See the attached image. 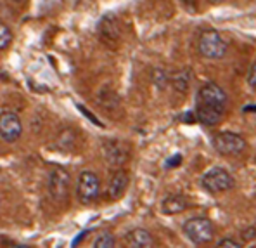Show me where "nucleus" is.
<instances>
[{
    "label": "nucleus",
    "instance_id": "f257e3e1",
    "mask_svg": "<svg viewBox=\"0 0 256 248\" xmlns=\"http://www.w3.org/2000/svg\"><path fill=\"white\" fill-rule=\"evenodd\" d=\"M184 232L194 245H206L213 239L214 227L206 217H192L184 224Z\"/></svg>",
    "mask_w": 256,
    "mask_h": 248
},
{
    "label": "nucleus",
    "instance_id": "f03ea898",
    "mask_svg": "<svg viewBox=\"0 0 256 248\" xmlns=\"http://www.w3.org/2000/svg\"><path fill=\"white\" fill-rule=\"evenodd\" d=\"M201 186L204 187L208 193L218 194V193H225V191L232 189V187L236 186V180L225 168L214 167L201 177Z\"/></svg>",
    "mask_w": 256,
    "mask_h": 248
},
{
    "label": "nucleus",
    "instance_id": "7ed1b4c3",
    "mask_svg": "<svg viewBox=\"0 0 256 248\" xmlns=\"http://www.w3.org/2000/svg\"><path fill=\"white\" fill-rule=\"evenodd\" d=\"M199 52L208 59H222L227 54V42L214 30H208L199 39Z\"/></svg>",
    "mask_w": 256,
    "mask_h": 248
},
{
    "label": "nucleus",
    "instance_id": "20e7f679",
    "mask_svg": "<svg viewBox=\"0 0 256 248\" xmlns=\"http://www.w3.org/2000/svg\"><path fill=\"white\" fill-rule=\"evenodd\" d=\"M213 146L220 155L224 156H236L240 155L248 148V142L234 132H220L213 137Z\"/></svg>",
    "mask_w": 256,
    "mask_h": 248
},
{
    "label": "nucleus",
    "instance_id": "39448f33",
    "mask_svg": "<svg viewBox=\"0 0 256 248\" xmlns=\"http://www.w3.org/2000/svg\"><path fill=\"white\" fill-rule=\"evenodd\" d=\"M47 186L52 200L58 203H64L68 200V194H70V174L61 167L52 168L50 174H48Z\"/></svg>",
    "mask_w": 256,
    "mask_h": 248
},
{
    "label": "nucleus",
    "instance_id": "423d86ee",
    "mask_svg": "<svg viewBox=\"0 0 256 248\" xmlns=\"http://www.w3.org/2000/svg\"><path fill=\"white\" fill-rule=\"evenodd\" d=\"M78 200L82 203H92L99 198L100 194V180L94 172L85 170L78 177V186H76Z\"/></svg>",
    "mask_w": 256,
    "mask_h": 248
},
{
    "label": "nucleus",
    "instance_id": "0eeeda50",
    "mask_svg": "<svg viewBox=\"0 0 256 248\" xmlns=\"http://www.w3.org/2000/svg\"><path fill=\"white\" fill-rule=\"evenodd\" d=\"M22 125L16 113L4 111L0 113V137L6 142H14L21 137Z\"/></svg>",
    "mask_w": 256,
    "mask_h": 248
},
{
    "label": "nucleus",
    "instance_id": "6e6552de",
    "mask_svg": "<svg viewBox=\"0 0 256 248\" xmlns=\"http://www.w3.org/2000/svg\"><path fill=\"white\" fill-rule=\"evenodd\" d=\"M198 103L199 104H210V106L225 108L227 106V94L225 90L214 82L204 84L198 92Z\"/></svg>",
    "mask_w": 256,
    "mask_h": 248
},
{
    "label": "nucleus",
    "instance_id": "1a4fd4ad",
    "mask_svg": "<svg viewBox=\"0 0 256 248\" xmlns=\"http://www.w3.org/2000/svg\"><path fill=\"white\" fill-rule=\"evenodd\" d=\"M104 156L109 161V165L112 167H120L128 160L130 153L128 148L125 146V142L122 141H106L104 142Z\"/></svg>",
    "mask_w": 256,
    "mask_h": 248
},
{
    "label": "nucleus",
    "instance_id": "9d476101",
    "mask_svg": "<svg viewBox=\"0 0 256 248\" xmlns=\"http://www.w3.org/2000/svg\"><path fill=\"white\" fill-rule=\"evenodd\" d=\"M126 248H154V238L148 229L135 227L125 234Z\"/></svg>",
    "mask_w": 256,
    "mask_h": 248
},
{
    "label": "nucleus",
    "instance_id": "9b49d317",
    "mask_svg": "<svg viewBox=\"0 0 256 248\" xmlns=\"http://www.w3.org/2000/svg\"><path fill=\"white\" fill-rule=\"evenodd\" d=\"M225 108L210 106V104H196V120L204 125H216L224 118Z\"/></svg>",
    "mask_w": 256,
    "mask_h": 248
},
{
    "label": "nucleus",
    "instance_id": "f8f14e48",
    "mask_svg": "<svg viewBox=\"0 0 256 248\" xmlns=\"http://www.w3.org/2000/svg\"><path fill=\"white\" fill-rule=\"evenodd\" d=\"M128 182H130V175H128L126 170L120 168L112 174L111 180H109V187H108V194L111 200H118L125 194L126 187H128Z\"/></svg>",
    "mask_w": 256,
    "mask_h": 248
},
{
    "label": "nucleus",
    "instance_id": "ddd939ff",
    "mask_svg": "<svg viewBox=\"0 0 256 248\" xmlns=\"http://www.w3.org/2000/svg\"><path fill=\"white\" fill-rule=\"evenodd\" d=\"M190 206L189 200L182 194H172V196L164 198L163 203H161V212L164 215H176V213L186 212Z\"/></svg>",
    "mask_w": 256,
    "mask_h": 248
},
{
    "label": "nucleus",
    "instance_id": "4468645a",
    "mask_svg": "<svg viewBox=\"0 0 256 248\" xmlns=\"http://www.w3.org/2000/svg\"><path fill=\"white\" fill-rule=\"evenodd\" d=\"M172 84L178 92H186L190 87V71L189 70H180L173 75L172 78Z\"/></svg>",
    "mask_w": 256,
    "mask_h": 248
},
{
    "label": "nucleus",
    "instance_id": "2eb2a0df",
    "mask_svg": "<svg viewBox=\"0 0 256 248\" xmlns=\"http://www.w3.org/2000/svg\"><path fill=\"white\" fill-rule=\"evenodd\" d=\"M94 248H116V239L111 232H102L100 236H97Z\"/></svg>",
    "mask_w": 256,
    "mask_h": 248
},
{
    "label": "nucleus",
    "instance_id": "dca6fc26",
    "mask_svg": "<svg viewBox=\"0 0 256 248\" xmlns=\"http://www.w3.org/2000/svg\"><path fill=\"white\" fill-rule=\"evenodd\" d=\"M10 40H12V33H10V30L0 21V51L6 49L7 45L10 44Z\"/></svg>",
    "mask_w": 256,
    "mask_h": 248
},
{
    "label": "nucleus",
    "instance_id": "f3484780",
    "mask_svg": "<svg viewBox=\"0 0 256 248\" xmlns=\"http://www.w3.org/2000/svg\"><path fill=\"white\" fill-rule=\"evenodd\" d=\"M166 73H164L163 70H160V68H156V70L152 71V82L156 84L158 89H164L166 87Z\"/></svg>",
    "mask_w": 256,
    "mask_h": 248
},
{
    "label": "nucleus",
    "instance_id": "a211bd4d",
    "mask_svg": "<svg viewBox=\"0 0 256 248\" xmlns=\"http://www.w3.org/2000/svg\"><path fill=\"white\" fill-rule=\"evenodd\" d=\"M216 248H242V245H240V243L234 238H225L218 243Z\"/></svg>",
    "mask_w": 256,
    "mask_h": 248
},
{
    "label": "nucleus",
    "instance_id": "6ab92c4d",
    "mask_svg": "<svg viewBox=\"0 0 256 248\" xmlns=\"http://www.w3.org/2000/svg\"><path fill=\"white\" fill-rule=\"evenodd\" d=\"M248 84L256 89V63L251 66V71H250V75H248Z\"/></svg>",
    "mask_w": 256,
    "mask_h": 248
},
{
    "label": "nucleus",
    "instance_id": "aec40b11",
    "mask_svg": "<svg viewBox=\"0 0 256 248\" xmlns=\"http://www.w3.org/2000/svg\"><path fill=\"white\" fill-rule=\"evenodd\" d=\"M180 161H182V156H180V155H175V156L170 158V160L166 161V167H168V168H172V167H178Z\"/></svg>",
    "mask_w": 256,
    "mask_h": 248
},
{
    "label": "nucleus",
    "instance_id": "412c9836",
    "mask_svg": "<svg viewBox=\"0 0 256 248\" xmlns=\"http://www.w3.org/2000/svg\"><path fill=\"white\" fill-rule=\"evenodd\" d=\"M9 248H30V246H26V245H12V246H9Z\"/></svg>",
    "mask_w": 256,
    "mask_h": 248
},
{
    "label": "nucleus",
    "instance_id": "4be33fe9",
    "mask_svg": "<svg viewBox=\"0 0 256 248\" xmlns=\"http://www.w3.org/2000/svg\"><path fill=\"white\" fill-rule=\"evenodd\" d=\"M256 110V106H248L246 108V111H254Z\"/></svg>",
    "mask_w": 256,
    "mask_h": 248
},
{
    "label": "nucleus",
    "instance_id": "5701e85b",
    "mask_svg": "<svg viewBox=\"0 0 256 248\" xmlns=\"http://www.w3.org/2000/svg\"><path fill=\"white\" fill-rule=\"evenodd\" d=\"M14 2H24V0H14Z\"/></svg>",
    "mask_w": 256,
    "mask_h": 248
}]
</instances>
